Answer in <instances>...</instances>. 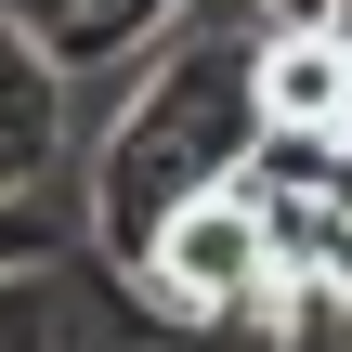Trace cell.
Listing matches in <instances>:
<instances>
[{
  "label": "cell",
  "mask_w": 352,
  "mask_h": 352,
  "mask_svg": "<svg viewBox=\"0 0 352 352\" xmlns=\"http://www.w3.org/2000/svg\"><path fill=\"white\" fill-rule=\"evenodd\" d=\"M261 0H196L144 65H131V91H118V118H104V144H91V235L144 274V248H157V222L183 209V196H209V183H235L248 157H261Z\"/></svg>",
  "instance_id": "cell-1"
},
{
  "label": "cell",
  "mask_w": 352,
  "mask_h": 352,
  "mask_svg": "<svg viewBox=\"0 0 352 352\" xmlns=\"http://www.w3.org/2000/svg\"><path fill=\"white\" fill-rule=\"evenodd\" d=\"M144 287H157L183 327H261V300H274V235H261L248 170H235V183H209V196H183V209L157 222Z\"/></svg>",
  "instance_id": "cell-2"
},
{
  "label": "cell",
  "mask_w": 352,
  "mask_h": 352,
  "mask_svg": "<svg viewBox=\"0 0 352 352\" xmlns=\"http://www.w3.org/2000/svg\"><path fill=\"white\" fill-rule=\"evenodd\" d=\"M65 118H78V65L0 0V209H39V183L65 170Z\"/></svg>",
  "instance_id": "cell-3"
},
{
  "label": "cell",
  "mask_w": 352,
  "mask_h": 352,
  "mask_svg": "<svg viewBox=\"0 0 352 352\" xmlns=\"http://www.w3.org/2000/svg\"><path fill=\"white\" fill-rule=\"evenodd\" d=\"M261 131L300 144L352 131V26H261Z\"/></svg>",
  "instance_id": "cell-4"
},
{
  "label": "cell",
  "mask_w": 352,
  "mask_h": 352,
  "mask_svg": "<svg viewBox=\"0 0 352 352\" xmlns=\"http://www.w3.org/2000/svg\"><path fill=\"white\" fill-rule=\"evenodd\" d=\"M13 13H26V26L78 65V78H131V65H144L183 13H196V0H13Z\"/></svg>",
  "instance_id": "cell-5"
},
{
  "label": "cell",
  "mask_w": 352,
  "mask_h": 352,
  "mask_svg": "<svg viewBox=\"0 0 352 352\" xmlns=\"http://www.w3.org/2000/svg\"><path fill=\"white\" fill-rule=\"evenodd\" d=\"M261 327H274V352H352V274H274V300H261Z\"/></svg>",
  "instance_id": "cell-6"
},
{
  "label": "cell",
  "mask_w": 352,
  "mask_h": 352,
  "mask_svg": "<svg viewBox=\"0 0 352 352\" xmlns=\"http://www.w3.org/2000/svg\"><path fill=\"white\" fill-rule=\"evenodd\" d=\"M39 235H52L39 209H0V261H39Z\"/></svg>",
  "instance_id": "cell-7"
},
{
  "label": "cell",
  "mask_w": 352,
  "mask_h": 352,
  "mask_svg": "<svg viewBox=\"0 0 352 352\" xmlns=\"http://www.w3.org/2000/svg\"><path fill=\"white\" fill-rule=\"evenodd\" d=\"M0 352H39V314H26V287H0Z\"/></svg>",
  "instance_id": "cell-8"
},
{
  "label": "cell",
  "mask_w": 352,
  "mask_h": 352,
  "mask_svg": "<svg viewBox=\"0 0 352 352\" xmlns=\"http://www.w3.org/2000/svg\"><path fill=\"white\" fill-rule=\"evenodd\" d=\"M261 13H274V26H340L352 0H261Z\"/></svg>",
  "instance_id": "cell-9"
},
{
  "label": "cell",
  "mask_w": 352,
  "mask_h": 352,
  "mask_svg": "<svg viewBox=\"0 0 352 352\" xmlns=\"http://www.w3.org/2000/svg\"><path fill=\"white\" fill-rule=\"evenodd\" d=\"M327 183H340V196H352V131H340V157H327Z\"/></svg>",
  "instance_id": "cell-10"
},
{
  "label": "cell",
  "mask_w": 352,
  "mask_h": 352,
  "mask_svg": "<svg viewBox=\"0 0 352 352\" xmlns=\"http://www.w3.org/2000/svg\"><path fill=\"white\" fill-rule=\"evenodd\" d=\"M340 26H352V13H340Z\"/></svg>",
  "instance_id": "cell-11"
}]
</instances>
